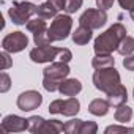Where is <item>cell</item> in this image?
Listing matches in <instances>:
<instances>
[{"mask_svg": "<svg viewBox=\"0 0 134 134\" xmlns=\"http://www.w3.org/2000/svg\"><path fill=\"white\" fill-rule=\"evenodd\" d=\"M118 3H120V7H121V8L129 10V11L134 8V0H118Z\"/></svg>", "mask_w": 134, "mask_h": 134, "instance_id": "32", "label": "cell"}, {"mask_svg": "<svg viewBox=\"0 0 134 134\" xmlns=\"http://www.w3.org/2000/svg\"><path fill=\"white\" fill-rule=\"evenodd\" d=\"M47 24L46 19L43 18H36V19H30L27 22V30L33 33V41L36 46H43V44H49V33H47Z\"/></svg>", "mask_w": 134, "mask_h": 134, "instance_id": "8", "label": "cell"}, {"mask_svg": "<svg viewBox=\"0 0 134 134\" xmlns=\"http://www.w3.org/2000/svg\"><path fill=\"white\" fill-rule=\"evenodd\" d=\"M11 65H13V60H11V57H10V52L3 51L2 54H0V70L5 71V70L10 68Z\"/></svg>", "mask_w": 134, "mask_h": 134, "instance_id": "25", "label": "cell"}, {"mask_svg": "<svg viewBox=\"0 0 134 134\" xmlns=\"http://www.w3.org/2000/svg\"><path fill=\"white\" fill-rule=\"evenodd\" d=\"M123 66L128 71H134V54L126 55V58L123 60Z\"/></svg>", "mask_w": 134, "mask_h": 134, "instance_id": "30", "label": "cell"}, {"mask_svg": "<svg viewBox=\"0 0 134 134\" xmlns=\"http://www.w3.org/2000/svg\"><path fill=\"white\" fill-rule=\"evenodd\" d=\"M132 96H134V92H132Z\"/></svg>", "mask_w": 134, "mask_h": 134, "instance_id": "34", "label": "cell"}, {"mask_svg": "<svg viewBox=\"0 0 134 134\" xmlns=\"http://www.w3.org/2000/svg\"><path fill=\"white\" fill-rule=\"evenodd\" d=\"M110 132H134V128H126V126H117V125H112V126H107L106 128V134H110Z\"/></svg>", "mask_w": 134, "mask_h": 134, "instance_id": "27", "label": "cell"}, {"mask_svg": "<svg viewBox=\"0 0 134 134\" xmlns=\"http://www.w3.org/2000/svg\"><path fill=\"white\" fill-rule=\"evenodd\" d=\"M71 27H73V19L70 14H57L54 18L51 27L47 29L51 43L62 41L65 38H68V35L71 33Z\"/></svg>", "mask_w": 134, "mask_h": 134, "instance_id": "4", "label": "cell"}, {"mask_svg": "<svg viewBox=\"0 0 134 134\" xmlns=\"http://www.w3.org/2000/svg\"><path fill=\"white\" fill-rule=\"evenodd\" d=\"M10 76L3 71L2 74H0V92L2 93H5V92H8L10 90Z\"/></svg>", "mask_w": 134, "mask_h": 134, "instance_id": "28", "label": "cell"}, {"mask_svg": "<svg viewBox=\"0 0 134 134\" xmlns=\"http://www.w3.org/2000/svg\"><path fill=\"white\" fill-rule=\"evenodd\" d=\"M109 107H110V104H109L107 99L96 98V99H93L88 104V112L93 114V115H96V117H103V115H106L109 112Z\"/></svg>", "mask_w": 134, "mask_h": 134, "instance_id": "16", "label": "cell"}, {"mask_svg": "<svg viewBox=\"0 0 134 134\" xmlns=\"http://www.w3.org/2000/svg\"><path fill=\"white\" fill-rule=\"evenodd\" d=\"M29 129V120L19 117V115H7L0 126V132H21Z\"/></svg>", "mask_w": 134, "mask_h": 134, "instance_id": "12", "label": "cell"}, {"mask_svg": "<svg viewBox=\"0 0 134 134\" xmlns=\"http://www.w3.org/2000/svg\"><path fill=\"white\" fill-rule=\"evenodd\" d=\"M36 13H38V7L30 2H13L11 8L8 11L13 24H16V25H24Z\"/></svg>", "mask_w": 134, "mask_h": 134, "instance_id": "5", "label": "cell"}, {"mask_svg": "<svg viewBox=\"0 0 134 134\" xmlns=\"http://www.w3.org/2000/svg\"><path fill=\"white\" fill-rule=\"evenodd\" d=\"M27 44H29V38H27V35L22 33V32H11V33H8V35L3 38V41H2L3 51L13 52V54L24 51V49L27 47Z\"/></svg>", "mask_w": 134, "mask_h": 134, "instance_id": "9", "label": "cell"}, {"mask_svg": "<svg viewBox=\"0 0 134 134\" xmlns=\"http://www.w3.org/2000/svg\"><path fill=\"white\" fill-rule=\"evenodd\" d=\"M70 74V66L65 62H54L47 68L43 70V87L47 92H55L58 90L60 84L68 77Z\"/></svg>", "mask_w": 134, "mask_h": 134, "instance_id": "2", "label": "cell"}, {"mask_svg": "<svg viewBox=\"0 0 134 134\" xmlns=\"http://www.w3.org/2000/svg\"><path fill=\"white\" fill-rule=\"evenodd\" d=\"M93 84L98 90L109 93L114 87L120 84V74L114 66H107V68H99L93 74Z\"/></svg>", "mask_w": 134, "mask_h": 134, "instance_id": "3", "label": "cell"}, {"mask_svg": "<svg viewBox=\"0 0 134 134\" xmlns=\"http://www.w3.org/2000/svg\"><path fill=\"white\" fill-rule=\"evenodd\" d=\"M118 54H121V55H129V54H132L134 52V38L132 36H129V35H126L123 40H121V43L118 44Z\"/></svg>", "mask_w": 134, "mask_h": 134, "instance_id": "21", "label": "cell"}, {"mask_svg": "<svg viewBox=\"0 0 134 134\" xmlns=\"http://www.w3.org/2000/svg\"><path fill=\"white\" fill-rule=\"evenodd\" d=\"M115 60L110 54H96L92 60V65L95 70H99V68H107V66H114Z\"/></svg>", "mask_w": 134, "mask_h": 134, "instance_id": "18", "label": "cell"}, {"mask_svg": "<svg viewBox=\"0 0 134 134\" xmlns=\"http://www.w3.org/2000/svg\"><path fill=\"white\" fill-rule=\"evenodd\" d=\"M92 29H88V27H84V25H79L77 29H76V32L73 33V41L76 43V44H79V46H82V44H87L90 40H92Z\"/></svg>", "mask_w": 134, "mask_h": 134, "instance_id": "17", "label": "cell"}, {"mask_svg": "<svg viewBox=\"0 0 134 134\" xmlns=\"http://www.w3.org/2000/svg\"><path fill=\"white\" fill-rule=\"evenodd\" d=\"M84 3V0H66V5H65V11L71 14V13H76Z\"/></svg>", "mask_w": 134, "mask_h": 134, "instance_id": "24", "label": "cell"}, {"mask_svg": "<svg viewBox=\"0 0 134 134\" xmlns=\"http://www.w3.org/2000/svg\"><path fill=\"white\" fill-rule=\"evenodd\" d=\"M82 123H84V120H81V118H73L70 121H66L65 123V132H68V134H81Z\"/></svg>", "mask_w": 134, "mask_h": 134, "instance_id": "22", "label": "cell"}, {"mask_svg": "<svg viewBox=\"0 0 134 134\" xmlns=\"http://www.w3.org/2000/svg\"><path fill=\"white\" fill-rule=\"evenodd\" d=\"M129 16H131V19H132V21H134V8H132V10H131V11H129Z\"/></svg>", "mask_w": 134, "mask_h": 134, "instance_id": "33", "label": "cell"}, {"mask_svg": "<svg viewBox=\"0 0 134 134\" xmlns=\"http://www.w3.org/2000/svg\"><path fill=\"white\" fill-rule=\"evenodd\" d=\"M81 110V103L74 96H68L66 99H55L49 104L51 114H62L66 117H73Z\"/></svg>", "mask_w": 134, "mask_h": 134, "instance_id": "6", "label": "cell"}, {"mask_svg": "<svg viewBox=\"0 0 134 134\" xmlns=\"http://www.w3.org/2000/svg\"><path fill=\"white\" fill-rule=\"evenodd\" d=\"M57 58H58L60 62L68 63V62L73 58V54H71V51H70V49H66V47L63 49V47H62V51H60V54H58V57H57Z\"/></svg>", "mask_w": 134, "mask_h": 134, "instance_id": "29", "label": "cell"}, {"mask_svg": "<svg viewBox=\"0 0 134 134\" xmlns=\"http://www.w3.org/2000/svg\"><path fill=\"white\" fill-rule=\"evenodd\" d=\"M126 36V27L120 22L110 25L104 33H101L96 40H95V52L96 54H110L115 49H118V44L121 43V40Z\"/></svg>", "mask_w": 134, "mask_h": 134, "instance_id": "1", "label": "cell"}, {"mask_svg": "<svg viewBox=\"0 0 134 134\" xmlns=\"http://www.w3.org/2000/svg\"><path fill=\"white\" fill-rule=\"evenodd\" d=\"M106 22H107V13L104 10H99V8H88L79 18V25L88 27L92 30L101 29Z\"/></svg>", "mask_w": 134, "mask_h": 134, "instance_id": "7", "label": "cell"}, {"mask_svg": "<svg viewBox=\"0 0 134 134\" xmlns=\"http://www.w3.org/2000/svg\"><path fill=\"white\" fill-rule=\"evenodd\" d=\"M112 5H114V0H96V7L104 11H107Z\"/></svg>", "mask_w": 134, "mask_h": 134, "instance_id": "31", "label": "cell"}, {"mask_svg": "<svg viewBox=\"0 0 134 134\" xmlns=\"http://www.w3.org/2000/svg\"><path fill=\"white\" fill-rule=\"evenodd\" d=\"M65 5H66V0H47L43 5L38 7V18H43V19H51V18H55L62 10H65Z\"/></svg>", "mask_w": 134, "mask_h": 134, "instance_id": "13", "label": "cell"}, {"mask_svg": "<svg viewBox=\"0 0 134 134\" xmlns=\"http://www.w3.org/2000/svg\"><path fill=\"white\" fill-rule=\"evenodd\" d=\"M65 131V125L60 121V120H49V121H44L43 123V126H41V129L38 131V132H63Z\"/></svg>", "mask_w": 134, "mask_h": 134, "instance_id": "20", "label": "cell"}, {"mask_svg": "<svg viewBox=\"0 0 134 134\" xmlns=\"http://www.w3.org/2000/svg\"><path fill=\"white\" fill-rule=\"evenodd\" d=\"M98 131V125L95 121H84L81 128V134H95Z\"/></svg>", "mask_w": 134, "mask_h": 134, "instance_id": "26", "label": "cell"}, {"mask_svg": "<svg viewBox=\"0 0 134 134\" xmlns=\"http://www.w3.org/2000/svg\"><path fill=\"white\" fill-rule=\"evenodd\" d=\"M126 99H128V92H126V87L121 85V84H118L117 87H114V88L107 93V101H109V104L114 106V107H117V106H120V104H125Z\"/></svg>", "mask_w": 134, "mask_h": 134, "instance_id": "14", "label": "cell"}, {"mask_svg": "<svg viewBox=\"0 0 134 134\" xmlns=\"http://www.w3.org/2000/svg\"><path fill=\"white\" fill-rule=\"evenodd\" d=\"M60 47H54L49 44H43V46H36L35 49L30 51V58L35 63H46V62H52L54 58L58 57L60 54Z\"/></svg>", "mask_w": 134, "mask_h": 134, "instance_id": "10", "label": "cell"}, {"mask_svg": "<svg viewBox=\"0 0 134 134\" xmlns=\"http://www.w3.org/2000/svg\"><path fill=\"white\" fill-rule=\"evenodd\" d=\"M81 90H82V84L77 79H65L58 87V92L63 96H76Z\"/></svg>", "mask_w": 134, "mask_h": 134, "instance_id": "15", "label": "cell"}, {"mask_svg": "<svg viewBox=\"0 0 134 134\" xmlns=\"http://www.w3.org/2000/svg\"><path fill=\"white\" fill-rule=\"evenodd\" d=\"M41 103H43V96L40 92H35V90H27L18 96V107L24 112L38 109L41 106Z\"/></svg>", "mask_w": 134, "mask_h": 134, "instance_id": "11", "label": "cell"}, {"mask_svg": "<svg viewBox=\"0 0 134 134\" xmlns=\"http://www.w3.org/2000/svg\"><path fill=\"white\" fill-rule=\"evenodd\" d=\"M44 121H46V120H44L43 117H38V115L30 117V118H29V131H32V132H38V131L41 129V126H43Z\"/></svg>", "mask_w": 134, "mask_h": 134, "instance_id": "23", "label": "cell"}, {"mask_svg": "<svg viewBox=\"0 0 134 134\" xmlns=\"http://www.w3.org/2000/svg\"><path fill=\"white\" fill-rule=\"evenodd\" d=\"M114 117H115V120L118 123H126V121H129L132 118V109L129 106H126V104H120V106H117Z\"/></svg>", "mask_w": 134, "mask_h": 134, "instance_id": "19", "label": "cell"}]
</instances>
